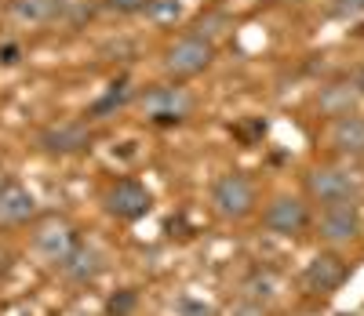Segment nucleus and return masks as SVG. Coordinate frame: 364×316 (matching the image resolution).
I'll list each match as a JSON object with an SVG mask.
<instances>
[{
    "label": "nucleus",
    "mask_w": 364,
    "mask_h": 316,
    "mask_svg": "<svg viewBox=\"0 0 364 316\" xmlns=\"http://www.w3.org/2000/svg\"><path fill=\"white\" fill-rule=\"evenodd\" d=\"M211 211L226 222H240L255 211V185L245 175H223L211 185Z\"/></svg>",
    "instance_id": "obj_1"
},
{
    "label": "nucleus",
    "mask_w": 364,
    "mask_h": 316,
    "mask_svg": "<svg viewBox=\"0 0 364 316\" xmlns=\"http://www.w3.org/2000/svg\"><path fill=\"white\" fill-rule=\"evenodd\" d=\"M102 207L120 218V222H139V218L149 214V207H154V200H149V189L135 178H120L106 189V197H102Z\"/></svg>",
    "instance_id": "obj_2"
},
{
    "label": "nucleus",
    "mask_w": 364,
    "mask_h": 316,
    "mask_svg": "<svg viewBox=\"0 0 364 316\" xmlns=\"http://www.w3.org/2000/svg\"><path fill=\"white\" fill-rule=\"evenodd\" d=\"M317 236L324 244H350L360 236V214L353 200H336V204H324L321 218H317Z\"/></svg>",
    "instance_id": "obj_3"
},
{
    "label": "nucleus",
    "mask_w": 364,
    "mask_h": 316,
    "mask_svg": "<svg viewBox=\"0 0 364 316\" xmlns=\"http://www.w3.org/2000/svg\"><path fill=\"white\" fill-rule=\"evenodd\" d=\"M211 58H215V48H211V40L204 37H186L178 40L175 48H168L164 55V70L175 77V80H186V77H197L211 66Z\"/></svg>",
    "instance_id": "obj_4"
},
{
    "label": "nucleus",
    "mask_w": 364,
    "mask_h": 316,
    "mask_svg": "<svg viewBox=\"0 0 364 316\" xmlns=\"http://www.w3.org/2000/svg\"><path fill=\"white\" fill-rule=\"evenodd\" d=\"M262 226L277 236H299L310 229V207L299 197H273L262 211Z\"/></svg>",
    "instance_id": "obj_5"
},
{
    "label": "nucleus",
    "mask_w": 364,
    "mask_h": 316,
    "mask_svg": "<svg viewBox=\"0 0 364 316\" xmlns=\"http://www.w3.org/2000/svg\"><path fill=\"white\" fill-rule=\"evenodd\" d=\"M350 276V266L331 255V251H324V255L310 258L306 269H302V288H306V295H336L343 283Z\"/></svg>",
    "instance_id": "obj_6"
},
{
    "label": "nucleus",
    "mask_w": 364,
    "mask_h": 316,
    "mask_svg": "<svg viewBox=\"0 0 364 316\" xmlns=\"http://www.w3.org/2000/svg\"><path fill=\"white\" fill-rule=\"evenodd\" d=\"M306 193L321 204H336V200H353L357 197V182L343 168H310L306 171Z\"/></svg>",
    "instance_id": "obj_7"
},
{
    "label": "nucleus",
    "mask_w": 364,
    "mask_h": 316,
    "mask_svg": "<svg viewBox=\"0 0 364 316\" xmlns=\"http://www.w3.org/2000/svg\"><path fill=\"white\" fill-rule=\"evenodd\" d=\"M73 244H77V236H73L70 222H63V218H48V222H41L37 233H33V255L41 262H48V266H58L70 255Z\"/></svg>",
    "instance_id": "obj_8"
},
{
    "label": "nucleus",
    "mask_w": 364,
    "mask_h": 316,
    "mask_svg": "<svg viewBox=\"0 0 364 316\" xmlns=\"http://www.w3.org/2000/svg\"><path fill=\"white\" fill-rule=\"evenodd\" d=\"M37 146L51 156H73V153H84L91 149V131L77 120H63V124H48L41 131Z\"/></svg>",
    "instance_id": "obj_9"
},
{
    "label": "nucleus",
    "mask_w": 364,
    "mask_h": 316,
    "mask_svg": "<svg viewBox=\"0 0 364 316\" xmlns=\"http://www.w3.org/2000/svg\"><path fill=\"white\" fill-rule=\"evenodd\" d=\"M142 109H146L149 120H157V124H178V120L190 116L193 99L182 87H154V91H146Z\"/></svg>",
    "instance_id": "obj_10"
},
{
    "label": "nucleus",
    "mask_w": 364,
    "mask_h": 316,
    "mask_svg": "<svg viewBox=\"0 0 364 316\" xmlns=\"http://www.w3.org/2000/svg\"><path fill=\"white\" fill-rule=\"evenodd\" d=\"M102 266H106V262H102V251L77 240V244L70 247V255H66L63 262H58L55 269L63 273L70 283H91V280H95V276L102 273Z\"/></svg>",
    "instance_id": "obj_11"
},
{
    "label": "nucleus",
    "mask_w": 364,
    "mask_h": 316,
    "mask_svg": "<svg viewBox=\"0 0 364 316\" xmlns=\"http://www.w3.org/2000/svg\"><path fill=\"white\" fill-rule=\"evenodd\" d=\"M37 214V197L18 182L0 185V226H22Z\"/></svg>",
    "instance_id": "obj_12"
},
{
    "label": "nucleus",
    "mask_w": 364,
    "mask_h": 316,
    "mask_svg": "<svg viewBox=\"0 0 364 316\" xmlns=\"http://www.w3.org/2000/svg\"><path fill=\"white\" fill-rule=\"evenodd\" d=\"M360 87L353 84V80H336V84H328V87H321V94H317V109L324 113V116H346V113H353L357 109V102H360Z\"/></svg>",
    "instance_id": "obj_13"
},
{
    "label": "nucleus",
    "mask_w": 364,
    "mask_h": 316,
    "mask_svg": "<svg viewBox=\"0 0 364 316\" xmlns=\"http://www.w3.org/2000/svg\"><path fill=\"white\" fill-rule=\"evenodd\" d=\"M328 142L343 156H364V116H357V113L339 116L328 131Z\"/></svg>",
    "instance_id": "obj_14"
},
{
    "label": "nucleus",
    "mask_w": 364,
    "mask_h": 316,
    "mask_svg": "<svg viewBox=\"0 0 364 316\" xmlns=\"http://www.w3.org/2000/svg\"><path fill=\"white\" fill-rule=\"evenodd\" d=\"M63 4H66V0H11L8 11H11L18 22L41 26V22H51V18L63 15Z\"/></svg>",
    "instance_id": "obj_15"
},
{
    "label": "nucleus",
    "mask_w": 364,
    "mask_h": 316,
    "mask_svg": "<svg viewBox=\"0 0 364 316\" xmlns=\"http://www.w3.org/2000/svg\"><path fill=\"white\" fill-rule=\"evenodd\" d=\"M281 295V280L277 273H269V269H255L248 280H245V298H255V302H273Z\"/></svg>",
    "instance_id": "obj_16"
},
{
    "label": "nucleus",
    "mask_w": 364,
    "mask_h": 316,
    "mask_svg": "<svg viewBox=\"0 0 364 316\" xmlns=\"http://www.w3.org/2000/svg\"><path fill=\"white\" fill-rule=\"evenodd\" d=\"M128 99H132V87H128L124 80H120V84H113V87L106 91V99H99L95 106H91V116H99V120H102V116H109L113 109L124 106Z\"/></svg>",
    "instance_id": "obj_17"
},
{
    "label": "nucleus",
    "mask_w": 364,
    "mask_h": 316,
    "mask_svg": "<svg viewBox=\"0 0 364 316\" xmlns=\"http://www.w3.org/2000/svg\"><path fill=\"white\" fill-rule=\"evenodd\" d=\"M135 305H139V295L132 288L128 291H117V295L106 298V316H132Z\"/></svg>",
    "instance_id": "obj_18"
},
{
    "label": "nucleus",
    "mask_w": 364,
    "mask_h": 316,
    "mask_svg": "<svg viewBox=\"0 0 364 316\" xmlns=\"http://www.w3.org/2000/svg\"><path fill=\"white\" fill-rule=\"evenodd\" d=\"M149 18H157V22H168V18H175L178 11H182V4L178 0H146V8H142Z\"/></svg>",
    "instance_id": "obj_19"
},
{
    "label": "nucleus",
    "mask_w": 364,
    "mask_h": 316,
    "mask_svg": "<svg viewBox=\"0 0 364 316\" xmlns=\"http://www.w3.org/2000/svg\"><path fill=\"white\" fill-rule=\"evenodd\" d=\"M226 22H230V18H226L223 11H215V15H208V18H200V22H197V29H193V37H204V40H208V37H215V33H223V26H226Z\"/></svg>",
    "instance_id": "obj_20"
},
{
    "label": "nucleus",
    "mask_w": 364,
    "mask_h": 316,
    "mask_svg": "<svg viewBox=\"0 0 364 316\" xmlns=\"http://www.w3.org/2000/svg\"><path fill=\"white\" fill-rule=\"evenodd\" d=\"M331 15H339V18H360L364 15V0H331Z\"/></svg>",
    "instance_id": "obj_21"
},
{
    "label": "nucleus",
    "mask_w": 364,
    "mask_h": 316,
    "mask_svg": "<svg viewBox=\"0 0 364 316\" xmlns=\"http://www.w3.org/2000/svg\"><path fill=\"white\" fill-rule=\"evenodd\" d=\"M178 316H215V309H211L208 302H197V298H182Z\"/></svg>",
    "instance_id": "obj_22"
},
{
    "label": "nucleus",
    "mask_w": 364,
    "mask_h": 316,
    "mask_svg": "<svg viewBox=\"0 0 364 316\" xmlns=\"http://www.w3.org/2000/svg\"><path fill=\"white\" fill-rule=\"evenodd\" d=\"M230 316H269L266 302H255V298H245V302H237Z\"/></svg>",
    "instance_id": "obj_23"
},
{
    "label": "nucleus",
    "mask_w": 364,
    "mask_h": 316,
    "mask_svg": "<svg viewBox=\"0 0 364 316\" xmlns=\"http://www.w3.org/2000/svg\"><path fill=\"white\" fill-rule=\"evenodd\" d=\"M22 62V48L18 44H4L0 48V66H18Z\"/></svg>",
    "instance_id": "obj_24"
},
{
    "label": "nucleus",
    "mask_w": 364,
    "mask_h": 316,
    "mask_svg": "<svg viewBox=\"0 0 364 316\" xmlns=\"http://www.w3.org/2000/svg\"><path fill=\"white\" fill-rule=\"evenodd\" d=\"M353 84H357V87L364 91V70H357V73H353Z\"/></svg>",
    "instance_id": "obj_25"
}]
</instances>
